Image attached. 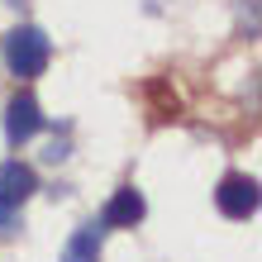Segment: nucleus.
<instances>
[{"mask_svg": "<svg viewBox=\"0 0 262 262\" xmlns=\"http://www.w3.org/2000/svg\"><path fill=\"white\" fill-rule=\"evenodd\" d=\"M48 57H53V43H48V34L43 29H34V24H19V29H10L5 34V67L14 72V76H38L43 67H48Z\"/></svg>", "mask_w": 262, "mask_h": 262, "instance_id": "1", "label": "nucleus"}, {"mask_svg": "<svg viewBox=\"0 0 262 262\" xmlns=\"http://www.w3.org/2000/svg\"><path fill=\"white\" fill-rule=\"evenodd\" d=\"M214 205H220L229 220H253V214H257V181L243 177V172L224 177L220 191H214Z\"/></svg>", "mask_w": 262, "mask_h": 262, "instance_id": "2", "label": "nucleus"}, {"mask_svg": "<svg viewBox=\"0 0 262 262\" xmlns=\"http://www.w3.org/2000/svg\"><path fill=\"white\" fill-rule=\"evenodd\" d=\"M38 129H43V110H38V100L29 96V91L10 96V105H5V138L19 148V143H29Z\"/></svg>", "mask_w": 262, "mask_h": 262, "instance_id": "3", "label": "nucleus"}, {"mask_svg": "<svg viewBox=\"0 0 262 262\" xmlns=\"http://www.w3.org/2000/svg\"><path fill=\"white\" fill-rule=\"evenodd\" d=\"M148 214V205H143V195H138L134 186H119L115 195H110V205H105V214H100V224L105 229H134L138 220Z\"/></svg>", "mask_w": 262, "mask_h": 262, "instance_id": "4", "label": "nucleus"}, {"mask_svg": "<svg viewBox=\"0 0 262 262\" xmlns=\"http://www.w3.org/2000/svg\"><path fill=\"white\" fill-rule=\"evenodd\" d=\"M34 191H38V172H34L29 162L14 158V162L0 167V200H10V205H24Z\"/></svg>", "mask_w": 262, "mask_h": 262, "instance_id": "5", "label": "nucleus"}, {"mask_svg": "<svg viewBox=\"0 0 262 262\" xmlns=\"http://www.w3.org/2000/svg\"><path fill=\"white\" fill-rule=\"evenodd\" d=\"M100 243H105V224H81L76 234L67 238L62 248V262H100Z\"/></svg>", "mask_w": 262, "mask_h": 262, "instance_id": "6", "label": "nucleus"}, {"mask_svg": "<svg viewBox=\"0 0 262 262\" xmlns=\"http://www.w3.org/2000/svg\"><path fill=\"white\" fill-rule=\"evenodd\" d=\"M14 229H19V205L0 200V234H14Z\"/></svg>", "mask_w": 262, "mask_h": 262, "instance_id": "7", "label": "nucleus"}]
</instances>
